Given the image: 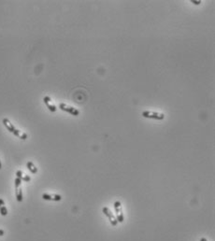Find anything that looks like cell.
I'll list each match as a JSON object with an SVG mask.
<instances>
[{
  "label": "cell",
  "mask_w": 215,
  "mask_h": 241,
  "mask_svg": "<svg viewBox=\"0 0 215 241\" xmlns=\"http://www.w3.org/2000/svg\"><path fill=\"white\" fill-rule=\"evenodd\" d=\"M114 208L116 211V215H117V221L118 223H124L125 221V217H124V213H123V208H122V205L120 201H115L114 202Z\"/></svg>",
  "instance_id": "1"
},
{
  "label": "cell",
  "mask_w": 215,
  "mask_h": 241,
  "mask_svg": "<svg viewBox=\"0 0 215 241\" xmlns=\"http://www.w3.org/2000/svg\"><path fill=\"white\" fill-rule=\"evenodd\" d=\"M16 199H17L18 202L22 201V191L21 188L16 190Z\"/></svg>",
  "instance_id": "10"
},
{
  "label": "cell",
  "mask_w": 215,
  "mask_h": 241,
  "mask_svg": "<svg viewBox=\"0 0 215 241\" xmlns=\"http://www.w3.org/2000/svg\"><path fill=\"white\" fill-rule=\"evenodd\" d=\"M200 241H208V240H207V239H206V238H204V237H202V238H201V239H200Z\"/></svg>",
  "instance_id": "18"
},
{
  "label": "cell",
  "mask_w": 215,
  "mask_h": 241,
  "mask_svg": "<svg viewBox=\"0 0 215 241\" xmlns=\"http://www.w3.org/2000/svg\"><path fill=\"white\" fill-rule=\"evenodd\" d=\"M43 101H44V103L46 104L47 108L49 109L50 111H52V112H55L56 111V107L54 105L51 104V98L49 97V96H45V97L43 98Z\"/></svg>",
  "instance_id": "6"
},
{
  "label": "cell",
  "mask_w": 215,
  "mask_h": 241,
  "mask_svg": "<svg viewBox=\"0 0 215 241\" xmlns=\"http://www.w3.org/2000/svg\"><path fill=\"white\" fill-rule=\"evenodd\" d=\"M13 135L16 136L17 137H20V138L22 139V140H25V139L27 138V135H26V134H21L20 130H17V129L13 132Z\"/></svg>",
  "instance_id": "9"
},
{
  "label": "cell",
  "mask_w": 215,
  "mask_h": 241,
  "mask_svg": "<svg viewBox=\"0 0 215 241\" xmlns=\"http://www.w3.org/2000/svg\"><path fill=\"white\" fill-rule=\"evenodd\" d=\"M22 180H23L25 182H29V181L31 180V178H30L29 176H22Z\"/></svg>",
  "instance_id": "13"
},
{
  "label": "cell",
  "mask_w": 215,
  "mask_h": 241,
  "mask_svg": "<svg viewBox=\"0 0 215 241\" xmlns=\"http://www.w3.org/2000/svg\"><path fill=\"white\" fill-rule=\"evenodd\" d=\"M2 122H3V124L6 126V128H7V129H8V130H9L10 133H12V134H13V132L16 130V128H15V127H14V125H13V124H12L10 122V120H9V119H7V118H4Z\"/></svg>",
  "instance_id": "7"
},
{
  "label": "cell",
  "mask_w": 215,
  "mask_h": 241,
  "mask_svg": "<svg viewBox=\"0 0 215 241\" xmlns=\"http://www.w3.org/2000/svg\"><path fill=\"white\" fill-rule=\"evenodd\" d=\"M191 2L195 5H200V3H201V1H194V0H191Z\"/></svg>",
  "instance_id": "15"
},
{
  "label": "cell",
  "mask_w": 215,
  "mask_h": 241,
  "mask_svg": "<svg viewBox=\"0 0 215 241\" xmlns=\"http://www.w3.org/2000/svg\"><path fill=\"white\" fill-rule=\"evenodd\" d=\"M59 108H60V109H62L63 111L68 112L69 114L73 115V116H78V115H80V111H79L77 109L72 108V107H68V106H66V105L64 104V103L59 104Z\"/></svg>",
  "instance_id": "3"
},
{
  "label": "cell",
  "mask_w": 215,
  "mask_h": 241,
  "mask_svg": "<svg viewBox=\"0 0 215 241\" xmlns=\"http://www.w3.org/2000/svg\"><path fill=\"white\" fill-rule=\"evenodd\" d=\"M42 198L44 200H49V201H60V200H62V196L60 195H47V194H44V195H42Z\"/></svg>",
  "instance_id": "5"
},
{
  "label": "cell",
  "mask_w": 215,
  "mask_h": 241,
  "mask_svg": "<svg viewBox=\"0 0 215 241\" xmlns=\"http://www.w3.org/2000/svg\"><path fill=\"white\" fill-rule=\"evenodd\" d=\"M16 178H19V179L22 180V172L21 170H18V171L16 172Z\"/></svg>",
  "instance_id": "14"
},
{
  "label": "cell",
  "mask_w": 215,
  "mask_h": 241,
  "mask_svg": "<svg viewBox=\"0 0 215 241\" xmlns=\"http://www.w3.org/2000/svg\"><path fill=\"white\" fill-rule=\"evenodd\" d=\"M4 234H5L4 230H2V229H0V236H2V235H4Z\"/></svg>",
  "instance_id": "17"
},
{
  "label": "cell",
  "mask_w": 215,
  "mask_h": 241,
  "mask_svg": "<svg viewBox=\"0 0 215 241\" xmlns=\"http://www.w3.org/2000/svg\"><path fill=\"white\" fill-rule=\"evenodd\" d=\"M1 167H2V165H1V162H0V169H1Z\"/></svg>",
  "instance_id": "19"
},
{
  "label": "cell",
  "mask_w": 215,
  "mask_h": 241,
  "mask_svg": "<svg viewBox=\"0 0 215 241\" xmlns=\"http://www.w3.org/2000/svg\"><path fill=\"white\" fill-rule=\"evenodd\" d=\"M0 213H1L2 216H6L8 214V209L5 206H2V207H0Z\"/></svg>",
  "instance_id": "11"
},
{
  "label": "cell",
  "mask_w": 215,
  "mask_h": 241,
  "mask_svg": "<svg viewBox=\"0 0 215 241\" xmlns=\"http://www.w3.org/2000/svg\"><path fill=\"white\" fill-rule=\"evenodd\" d=\"M142 116L144 118H149V119H154V120H164L165 115L163 113H158V112H153V111H143Z\"/></svg>",
  "instance_id": "2"
},
{
  "label": "cell",
  "mask_w": 215,
  "mask_h": 241,
  "mask_svg": "<svg viewBox=\"0 0 215 241\" xmlns=\"http://www.w3.org/2000/svg\"><path fill=\"white\" fill-rule=\"evenodd\" d=\"M21 184H22V180L19 179V178H16V180H15V189H16V190L19 189V187L21 186Z\"/></svg>",
  "instance_id": "12"
},
{
  "label": "cell",
  "mask_w": 215,
  "mask_h": 241,
  "mask_svg": "<svg viewBox=\"0 0 215 241\" xmlns=\"http://www.w3.org/2000/svg\"><path fill=\"white\" fill-rule=\"evenodd\" d=\"M102 211H103V213L108 217V219L109 220V223H111V225H112V226H117L118 221H117V219L115 218V217L113 216V214L110 212V210H109L107 207H105L102 208Z\"/></svg>",
  "instance_id": "4"
},
{
  "label": "cell",
  "mask_w": 215,
  "mask_h": 241,
  "mask_svg": "<svg viewBox=\"0 0 215 241\" xmlns=\"http://www.w3.org/2000/svg\"><path fill=\"white\" fill-rule=\"evenodd\" d=\"M2 206H5V203L2 198H0V207H2Z\"/></svg>",
  "instance_id": "16"
},
{
  "label": "cell",
  "mask_w": 215,
  "mask_h": 241,
  "mask_svg": "<svg viewBox=\"0 0 215 241\" xmlns=\"http://www.w3.org/2000/svg\"><path fill=\"white\" fill-rule=\"evenodd\" d=\"M26 166L29 169V171L32 173V174H37L38 173V168L34 165V164L32 162H27L26 164Z\"/></svg>",
  "instance_id": "8"
}]
</instances>
